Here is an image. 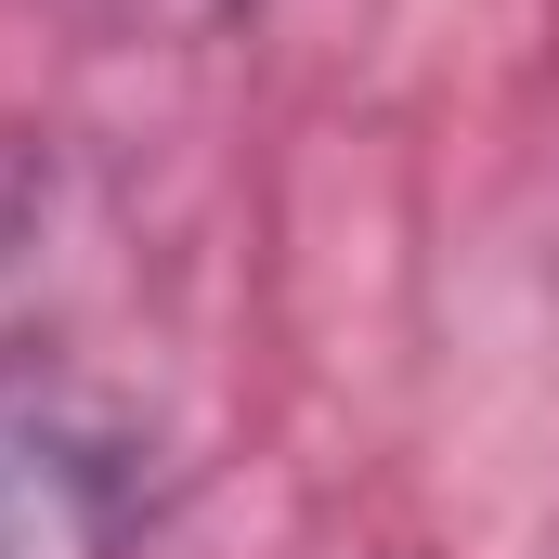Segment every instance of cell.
Segmentation results:
<instances>
[{
    "label": "cell",
    "instance_id": "obj_1",
    "mask_svg": "<svg viewBox=\"0 0 559 559\" xmlns=\"http://www.w3.org/2000/svg\"><path fill=\"white\" fill-rule=\"evenodd\" d=\"M156 429L66 352H0V559H143L156 534Z\"/></svg>",
    "mask_w": 559,
    "mask_h": 559
},
{
    "label": "cell",
    "instance_id": "obj_2",
    "mask_svg": "<svg viewBox=\"0 0 559 559\" xmlns=\"http://www.w3.org/2000/svg\"><path fill=\"white\" fill-rule=\"evenodd\" d=\"M105 39H131V52H195V39H222L248 0H79Z\"/></svg>",
    "mask_w": 559,
    "mask_h": 559
}]
</instances>
